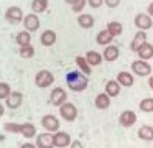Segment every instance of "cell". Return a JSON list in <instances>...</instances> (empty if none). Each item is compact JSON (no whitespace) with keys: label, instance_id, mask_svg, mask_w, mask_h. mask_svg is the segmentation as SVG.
<instances>
[{"label":"cell","instance_id":"1","mask_svg":"<svg viewBox=\"0 0 153 148\" xmlns=\"http://www.w3.org/2000/svg\"><path fill=\"white\" fill-rule=\"evenodd\" d=\"M66 84L73 92H82L89 86V79H87L86 74H82L79 71H69L66 76Z\"/></svg>","mask_w":153,"mask_h":148},{"label":"cell","instance_id":"2","mask_svg":"<svg viewBox=\"0 0 153 148\" xmlns=\"http://www.w3.org/2000/svg\"><path fill=\"white\" fill-rule=\"evenodd\" d=\"M53 82H54V76H53V72L48 71V69H41V71H38L36 76H35V84L40 89L50 87Z\"/></svg>","mask_w":153,"mask_h":148},{"label":"cell","instance_id":"3","mask_svg":"<svg viewBox=\"0 0 153 148\" xmlns=\"http://www.w3.org/2000/svg\"><path fill=\"white\" fill-rule=\"evenodd\" d=\"M130 68H132L133 74L140 76V77H146L152 74V66L148 64V61H143V59H135Z\"/></svg>","mask_w":153,"mask_h":148},{"label":"cell","instance_id":"4","mask_svg":"<svg viewBox=\"0 0 153 148\" xmlns=\"http://www.w3.org/2000/svg\"><path fill=\"white\" fill-rule=\"evenodd\" d=\"M59 115H61V118H64L66 122H74L77 117V107L73 102H64L59 107Z\"/></svg>","mask_w":153,"mask_h":148},{"label":"cell","instance_id":"5","mask_svg":"<svg viewBox=\"0 0 153 148\" xmlns=\"http://www.w3.org/2000/svg\"><path fill=\"white\" fill-rule=\"evenodd\" d=\"M25 15H23V10L20 8V7H8L7 10H5V20H7L8 23H12V25H17V23L23 22Z\"/></svg>","mask_w":153,"mask_h":148},{"label":"cell","instance_id":"6","mask_svg":"<svg viewBox=\"0 0 153 148\" xmlns=\"http://www.w3.org/2000/svg\"><path fill=\"white\" fill-rule=\"evenodd\" d=\"M133 23L138 28V31H146V30H150L153 26L152 16L148 13H137L135 18H133Z\"/></svg>","mask_w":153,"mask_h":148},{"label":"cell","instance_id":"7","mask_svg":"<svg viewBox=\"0 0 153 148\" xmlns=\"http://www.w3.org/2000/svg\"><path fill=\"white\" fill-rule=\"evenodd\" d=\"M50 102L56 107H61L64 102H68V92L63 87H54L50 94Z\"/></svg>","mask_w":153,"mask_h":148},{"label":"cell","instance_id":"8","mask_svg":"<svg viewBox=\"0 0 153 148\" xmlns=\"http://www.w3.org/2000/svg\"><path fill=\"white\" fill-rule=\"evenodd\" d=\"M41 125H43V128L46 132H59V118H56V115H53V114H48V115H45L43 118H41Z\"/></svg>","mask_w":153,"mask_h":148},{"label":"cell","instance_id":"9","mask_svg":"<svg viewBox=\"0 0 153 148\" xmlns=\"http://www.w3.org/2000/svg\"><path fill=\"white\" fill-rule=\"evenodd\" d=\"M36 148H54V137L50 132H43V133L36 135V141H35Z\"/></svg>","mask_w":153,"mask_h":148},{"label":"cell","instance_id":"10","mask_svg":"<svg viewBox=\"0 0 153 148\" xmlns=\"http://www.w3.org/2000/svg\"><path fill=\"white\" fill-rule=\"evenodd\" d=\"M54 137V147L56 148H66V147H71V143H73V140H71V135L68 133V132H56V133H53Z\"/></svg>","mask_w":153,"mask_h":148},{"label":"cell","instance_id":"11","mask_svg":"<svg viewBox=\"0 0 153 148\" xmlns=\"http://www.w3.org/2000/svg\"><path fill=\"white\" fill-rule=\"evenodd\" d=\"M137 122V114L133 110H123L119 117V123L122 125L123 128H130L133 127Z\"/></svg>","mask_w":153,"mask_h":148},{"label":"cell","instance_id":"12","mask_svg":"<svg viewBox=\"0 0 153 148\" xmlns=\"http://www.w3.org/2000/svg\"><path fill=\"white\" fill-rule=\"evenodd\" d=\"M23 26H25V30L27 31H36L38 28H40V18H38V15L36 13H28V15H25V18H23Z\"/></svg>","mask_w":153,"mask_h":148},{"label":"cell","instance_id":"13","mask_svg":"<svg viewBox=\"0 0 153 148\" xmlns=\"http://www.w3.org/2000/svg\"><path fill=\"white\" fill-rule=\"evenodd\" d=\"M5 100H7V107L12 109V110H15V109H18L22 105V102H23V94H22L20 91H12L10 95H8Z\"/></svg>","mask_w":153,"mask_h":148},{"label":"cell","instance_id":"14","mask_svg":"<svg viewBox=\"0 0 153 148\" xmlns=\"http://www.w3.org/2000/svg\"><path fill=\"white\" fill-rule=\"evenodd\" d=\"M146 39H148L146 38V31H137L135 36H133V39H132V43H130V49L137 53L145 43H148Z\"/></svg>","mask_w":153,"mask_h":148},{"label":"cell","instance_id":"15","mask_svg":"<svg viewBox=\"0 0 153 148\" xmlns=\"http://www.w3.org/2000/svg\"><path fill=\"white\" fill-rule=\"evenodd\" d=\"M120 87L122 86L117 82V79H110V81L105 82V87H104V92H105L109 97H117L120 94Z\"/></svg>","mask_w":153,"mask_h":148},{"label":"cell","instance_id":"16","mask_svg":"<svg viewBox=\"0 0 153 148\" xmlns=\"http://www.w3.org/2000/svg\"><path fill=\"white\" fill-rule=\"evenodd\" d=\"M115 79H117V82H119L120 86H123V87H132L133 82H135L133 74L132 72H127V71H120Z\"/></svg>","mask_w":153,"mask_h":148},{"label":"cell","instance_id":"17","mask_svg":"<svg viewBox=\"0 0 153 148\" xmlns=\"http://www.w3.org/2000/svg\"><path fill=\"white\" fill-rule=\"evenodd\" d=\"M119 54H120L119 48H117L115 45H109V46H105V49H104V53H102V58L105 59V61L112 62V61H115V59L119 58Z\"/></svg>","mask_w":153,"mask_h":148},{"label":"cell","instance_id":"18","mask_svg":"<svg viewBox=\"0 0 153 148\" xmlns=\"http://www.w3.org/2000/svg\"><path fill=\"white\" fill-rule=\"evenodd\" d=\"M77 25L84 30H89L94 26V16L91 13H79L77 16Z\"/></svg>","mask_w":153,"mask_h":148},{"label":"cell","instance_id":"19","mask_svg":"<svg viewBox=\"0 0 153 148\" xmlns=\"http://www.w3.org/2000/svg\"><path fill=\"white\" fill-rule=\"evenodd\" d=\"M137 54H138V59H143V61L152 59L153 58V45L152 43H145V45L137 51Z\"/></svg>","mask_w":153,"mask_h":148},{"label":"cell","instance_id":"20","mask_svg":"<svg viewBox=\"0 0 153 148\" xmlns=\"http://www.w3.org/2000/svg\"><path fill=\"white\" fill-rule=\"evenodd\" d=\"M40 39H41V45L43 46H53L58 38H56V33H54L53 30H46V31L41 33Z\"/></svg>","mask_w":153,"mask_h":148},{"label":"cell","instance_id":"21","mask_svg":"<svg viewBox=\"0 0 153 148\" xmlns=\"http://www.w3.org/2000/svg\"><path fill=\"white\" fill-rule=\"evenodd\" d=\"M15 39H17V43H18L20 48H23V46H30L31 45V33L27 31V30L18 31L17 36H15Z\"/></svg>","mask_w":153,"mask_h":148},{"label":"cell","instance_id":"22","mask_svg":"<svg viewBox=\"0 0 153 148\" xmlns=\"http://www.w3.org/2000/svg\"><path fill=\"white\" fill-rule=\"evenodd\" d=\"M20 133L23 135L25 138H33V137H36V127H35L31 122H25V123H22V130H20Z\"/></svg>","mask_w":153,"mask_h":148},{"label":"cell","instance_id":"23","mask_svg":"<svg viewBox=\"0 0 153 148\" xmlns=\"http://www.w3.org/2000/svg\"><path fill=\"white\" fill-rule=\"evenodd\" d=\"M86 61L89 62V66L92 68V66H100V62H102V54L100 53H97V51H87L86 53Z\"/></svg>","mask_w":153,"mask_h":148},{"label":"cell","instance_id":"24","mask_svg":"<svg viewBox=\"0 0 153 148\" xmlns=\"http://www.w3.org/2000/svg\"><path fill=\"white\" fill-rule=\"evenodd\" d=\"M138 138L145 141H153V127L152 125H142L138 128Z\"/></svg>","mask_w":153,"mask_h":148},{"label":"cell","instance_id":"25","mask_svg":"<svg viewBox=\"0 0 153 148\" xmlns=\"http://www.w3.org/2000/svg\"><path fill=\"white\" fill-rule=\"evenodd\" d=\"M76 66L79 68V71L82 72V74L87 76V77H89L91 72H92V68L89 66V62L86 61V58H84V56H76Z\"/></svg>","mask_w":153,"mask_h":148},{"label":"cell","instance_id":"26","mask_svg":"<svg viewBox=\"0 0 153 148\" xmlns=\"http://www.w3.org/2000/svg\"><path fill=\"white\" fill-rule=\"evenodd\" d=\"M110 105V97L105 94V92H100V94H97L96 97V107L100 109V110H105V109H109Z\"/></svg>","mask_w":153,"mask_h":148},{"label":"cell","instance_id":"27","mask_svg":"<svg viewBox=\"0 0 153 148\" xmlns=\"http://www.w3.org/2000/svg\"><path fill=\"white\" fill-rule=\"evenodd\" d=\"M112 39H114V36L110 35L107 30H102V31H99V33H97V36H96V41L99 43V45H104V46L112 45Z\"/></svg>","mask_w":153,"mask_h":148},{"label":"cell","instance_id":"28","mask_svg":"<svg viewBox=\"0 0 153 148\" xmlns=\"http://www.w3.org/2000/svg\"><path fill=\"white\" fill-rule=\"evenodd\" d=\"M48 7H50V2H48V0H33V2H31V10H33V13H43V12H46Z\"/></svg>","mask_w":153,"mask_h":148},{"label":"cell","instance_id":"29","mask_svg":"<svg viewBox=\"0 0 153 148\" xmlns=\"http://www.w3.org/2000/svg\"><path fill=\"white\" fill-rule=\"evenodd\" d=\"M105 30L114 36V38H115V36H119L120 33H122L123 26H122V23H120V22H109V23H107V28Z\"/></svg>","mask_w":153,"mask_h":148},{"label":"cell","instance_id":"30","mask_svg":"<svg viewBox=\"0 0 153 148\" xmlns=\"http://www.w3.org/2000/svg\"><path fill=\"white\" fill-rule=\"evenodd\" d=\"M138 109L142 112H145V114H152V112H153V99L152 97L142 99V100H140V104H138Z\"/></svg>","mask_w":153,"mask_h":148},{"label":"cell","instance_id":"31","mask_svg":"<svg viewBox=\"0 0 153 148\" xmlns=\"http://www.w3.org/2000/svg\"><path fill=\"white\" fill-rule=\"evenodd\" d=\"M18 54H20V58H23V59H30V58H33V56H35V48H33V45L20 48V49H18Z\"/></svg>","mask_w":153,"mask_h":148},{"label":"cell","instance_id":"32","mask_svg":"<svg viewBox=\"0 0 153 148\" xmlns=\"http://www.w3.org/2000/svg\"><path fill=\"white\" fill-rule=\"evenodd\" d=\"M12 87L8 86V82H0V100H5V99L10 95Z\"/></svg>","mask_w":153,"mask_h":148},{"label":"cell","instance_id":"33","mask_svg":"<svg viewBox=\"0 0 153 148\" xmlns=\"http://www.w3.org/2000/svg\"><path fill=\"white\" fill-rule=\"evenodd\" d=\"M4 130L8 132V133H20L22 123H12V122H7V123L4 125Z\"/></svg>","mask_w":153,"mask_h":148},{"label":"cell","instance_id":"34","mask_svg":"<svg viewBox=\"0 0 153 148\" xmlns=\"http://www.w3.org/2000/svg\"><path fill=\"white\" fill-rule=\"evenodd\" d=\"M86 2H87V0H77L74 5H71V7H73V12L74 13H82L84 7H86Z\"/></svg>","mask_w":153,"mask_h":148},{"label":"cell","instance_id":"35","mask_svg":"<svg viewBox=\"0 0 153 148\" xmlns=\"http://www.w3.org/2000/svg\"><path fill=\"white\" fill-rule=\"evenodd\" d=\"M104 3H105L109 8H115V7H119L120 0H104Z\"/></svg>","mask_w":153,"mask_h":148},{"label":"cell","instance_id":"36","mask_svg":"<svg viewBox=\"0 0 153 148\" xmlns=\"http://www.w3.org/2000/svg\"><path fill=\"white\" fill-rule=\"evenodd\" d=\"M87 3H89V7H92V8H99L104 3V0H87Z\"/></svg>","mask_w":153,"mask_h":148},{"label":"cell","instance_id":"37","mask_svg":"<svg viewBox=\"0 0 153 148\" xmlns=\"http://www.w3.org/2000/svg\"><path fill=\"white\" fill-rule=\"evenodd\" d=\"M69 148H84V145L81 143L79 140H74L73 143H71V147H69Z\"/></svg>","mask_w":153,"mask_h":148},{"label":"cell","instance_id":"38","mask_svg":"<svg viewBox=\"0 0 153 148\" xmlns=\"http://www.w3.org/2000/svg\"><path fill=\"white\" fill-rule=\"evenodd\" d=\"M146 13H148V15H150V16H152V18H153V2H152V3H150V5H148V8H146Z\"/></svg>","mask_w":153,"mask_h":148},{"label":"cell","instance_id":"39","mask_svg":"<svg viewBox=\"0 0 153 148\" xmlns=\"http://www.w3.org/2000/svg\"><path fill=\"white\" fill-rule=\"evenodd\" d=\"M20 148H36V145H33V143H23Z\"/></svg>","mask_w":153,"mask_h":148},{"label":"cell","instance_id":"40","mask_svg":"<svg viewBox=\"0 0 153 148\" xmlns=\"http://www.w3.org/2000/svg\"><path fill=\"white\" fill-rule=\"evenodd\" d=\"M4 114H5V105L2 104V102H0V117H2Z\"/></svg>","mask_w":153,"mask_h":148},{"label":"cell","instance_id":"41","mask_svg":"<svg viewBox=\"0 0 153 148\" xmlns=\"http://www.w3.org/2000/svg\"><path fill=\"white\" fill-rule=\"evenodd\" d=\"M148 86L153 89V76H150V79H148Z\"/></svg>","mask_w":153,"mask_h":148},{"label":"cell","instance_id":"42","mask_svg":"<svg viewBox=\"0 0 153 148\" xmlns=\"http://www.w3.org/2000/svg\"><path fill=\"white\" fill-rule=\"evenodd\" d=\"M64 2H66V3H69V5H74V3L77 2V0H64Z\"/></svg>","mask_w":153,"mask_h":148}]
</instances>
